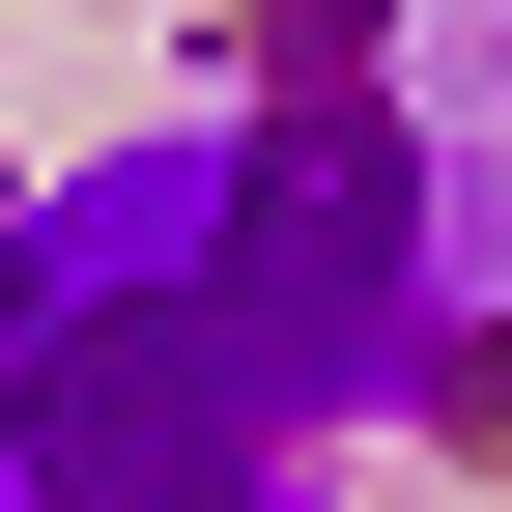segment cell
<instances>
[{"label": "cell", "mask_w": 512, "mask_h": 512, "mask_svg": "<svg viewBox=\"0 0 512 512\" xmlns=\"http://www.w3.org/2000/svg\"><path fill=\"white\" fill-rule=\"evenodd\" d=\"M399 313L285 285L256 171H114V200L0 228V512H313V399H427L370 370Z\"/></svg>", "instance_id": "6da1fadb"}]
</instances>
